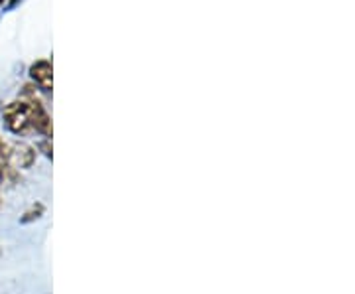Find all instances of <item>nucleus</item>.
<instances>
[{
	"mask_svg": "<svg viewBox=\"0 0 355 294\" xmlns=\"http://www.w3.org/2000/svg\"><path fill=\"white\" fill-rule=\"evenodd\" d=\"M2 116H4V125L16 135H28L36 130L44 137H51L50 115L32 93H28V99L10 103L4 109Z\"/></svg>",
	"mask_w": 355,
	"mask_h": 294,
	"instance_id": "1",
	"label": "nucleus"
},
{
	"mask_svg": "<svg viewBox=\"0 0 355 294\" xmlns=\"http://www.w3.org/2000/svg\"><path fill=\"white\" fill-rule=\"evenodd\" d=\"M36 160L34 148H30L28 144L16 142L12 148H8V162L14 168H30Z\"/></svg>",
	"mask_w": 355,
	"mask_h": 294,
	"instance_id": "2",
	"label": "nucleus"
},
{
	"mask_svg": "<svg viewBox=\"0 0 355 294\" xmlns=\"http://www.w3.org/2000/svg\"><path fill=\"white\" fill-rule=\"evenodd\" d=\"M30 77L38 83L44 91H51V64L48 60H38L30 65Z\"/></svg>",
	"mask_w": 355,
	"mask_h": 294,
	"instance_id": "3",
	"label": "nucleus"
},
{
	"mask_svg": "<svg viewBox=\"0 0 355 294\" xmlns=\"http://www.w3.org/2000/svg\"><path fill=\"white\" fill-rule=\"evenodd\" d=\"M8 174H12V166L8 162V146L0 139V180H6Z\"/></svg>",
	"mask_w": 355,
	"mask_h": 294,
	"instance_id": "4",
	"label": "nucleus"
},
{
	"mask_svg": "<svg viewBox=\"0 0 355 294\" xmlns=\"http://www.w3.org/2000/svg\"><path fill=\"white\" fill-rule=\"evenodd\" d=\"M42 211H44V207H42V204L32 205V209H28V211H26V214H24V218L20 219V221H22V223H28V221H32V219L40 218V214H42Z\"/></svg>",
	"mask_w": 355,
	"mask_h": 294,
	"instance_id": "5",
	"label": "nucleus"
},
{
	"mask_svg": "<svg viewBox=\"0 0 355 294\" xmlns=\"http://www.w3.org/2000/svg\"><path fill=\"white\" fill-rule=\"evenodd\" d=\"M14 4H18V0H10V4H8V8H12Z\"/></svg>",
	"mask_w": 355,
	"mask_h": 294,
	"instance_id": "6",
	"label": "nucleus"
},
{
	"mask_svg": "<svg viewBox=\"0 0 355 294\" xmlns=\"http://www.w3.org/2000/svg\"><path fill=\"white\" fill-rule=\"evenodd\" d=\"M2 2H4V0H0V4H2Z\"/></svg>",
	"mask_w": 355,
	"mask_h": 294,
	"instance_id": "7",
	"label": "nucleus"
}]
</instances>
